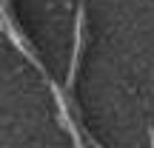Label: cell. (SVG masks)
<instances>
[{"label":"cell","mask_w":154,"mask_h":148,"mask_svg":"<svg viewBox=\"0 0 154 148\" xmlns=\"http://www.w3.org/2000/svg\"><path fill=\"white\" fill-rule=\"evenodd\" d=\"M3 29H6V34H9V40L17 46V49L26 54V60L29 63H34V66H40V60H37V51L32 49V43H29L26 37H23L20 32L14 29V23H11V14H9V0H3Z\"/></svg>","instance_id":"1"},{"label":"cell","mask_w":154,"mask_h":148,"mask_svg":"<svg viewBox=\"0 0 154 148\" xmlns=\"http://www.w3.org/2000/svg\"><path fill=\"white\" fill-rule=\"evenodd\" d=\"M83 29H86V9H77V20H74V54H72V66H69V91L74 86V74L80 66V51H83Z\"/></svg>","instance_id":"2"}]
</instances>
